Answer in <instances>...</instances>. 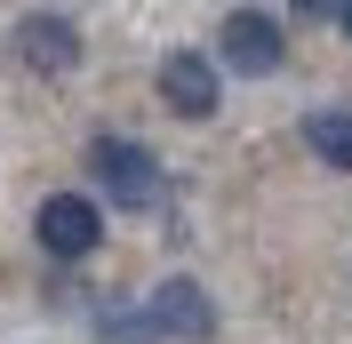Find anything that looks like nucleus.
Wrapping results in <instances>:
<instances>
[{"label":"nucleus","instance_id":"f257e3e1","mask_svg":"<svg viewBox=\"0 0 352 344\" xmlns=\"http://www.w3.org/2000/svg\"><path fill=\"white\" fill-rule=\"evenodd\" d=\"M88 176L112 208H153L160 200V160L136 136H88Z\"/></svg>","mask_w":352,"mask_h":344},{"label":"nucleus","instance_id":"f03ea898","mask_svg":"<svg viewBox=\"0 0 352 344\" xmlns=\"http://www.w3.org/2000/svg\"><path fill=\"white\" fill-rule=\"evenodd\" d=\"M32 233H41V248L56 264H80V257H96V240H104V208L88 193H48L41 216H32Z\"/></svg>","mask_w":352,"mask_h":344},{"label":"nucleus","instance_id":"0eeeda50","mask_svg":"<svg viewBox=\"0 0 352 344\" xmlns=\"http://www.w3.org/2000/svg\"><path fill=\"white\" fill-rule=\"evenodd\" d=\"M305 144L320 152V169H344L352 176V105H320L305 120Z\"/></svg>","mask_w":352,"mask_h":344},{"label":"nucleus","instance_id":"423d86ee","mask_svg":"<svg viewBox=\"0 0 352 344\" xmlns=\"http://www.w3.org/2000/svg\"><path fill=\"white\" fill-rule=\"evenodd\" d=\"M144 312H153V328L176 336V344H208L217 336V304H208L200 280H160L153 297H144Z\"/></svg>","mask_w":352,"mask_h":344},{"label":"nucleus","instance_id":"9d476101","mask_svg":"<svg viewBox=\"0 0 352 344\" xmlns=\"http://www.w3.org/2000/svg\"><path fill=\"white\" fill-rule=\"evenodd\" d=\"M336 24H344V41H352V0H336Z\"/></svg>","mask_w":352,"mask_h":344},{"label":"nucleus","instance_id":"39448f33","mask_svg":"<svg viewBox=\"0 0 352 344\" xmlns=\"http://www.w3.org/2000/svg\"><path fill=\"white\" fill-rule=\"evenodd\" d=\"M8 48H16L24 72H41V80H65L72 65H80V32H72L65 17H16V32H8Z\"/></svg>","mask_w":352,"mask_h":344},{"label":"nucleus","instance_id":"7ed1b4c3","mask_svg":"<svg viewBox=\"0 0 352 344\" xmlns=\"http://www.w3.org/2000/svg\"><path fill=\"white\" fill-rule=\"evenodd\" d=\"M153 80H160V105H168L176 120H208V112L224 105V88H217V56H200V48H168Z\"/></svg>","mask_w":352,"mask_h":344},{"label":"nucleus","instance_id":"20e7f679","mask_svg":"<svg viewBox=\"0 0 352 344\" xmlns=\"http://www.w3.org/2000/svg\"><path fill=\"white\" fill-rule=\"evenodd\" d=\"M217 56L232 72H248V80H264V72H280L288 41H280V24L264 17V8H232V17L217 24Z\"/></svg>","mask_w":352,"mask_h":344},{"label":"nucleus","instance_id":"1a4fd4ad","mask_svg":"<svg viewBox=\"0 0 352 344\" xmlns=\"http://www.w3.org/2000/svg\"><path fill=\"white\" fill-rule=\"evenodd\" d=\"M296 17H336V0H296Z\"/></svg>","mask_w":352,"mask_h":344},{"label":"nucleus","instance_id":"6e6552de","mask_svg":"<svg viewBox=\"0 0 352 344\" xmlns=\"http://www.w3.org/2000/svg\"><path fill=\"white\" fill-rule=\"evenodd\" d=\"M96 336H104V344H160V328H153V312L136 304V312H104Z\"/></svg>","mask_w":352,"mask_h":344}]
</instances>
